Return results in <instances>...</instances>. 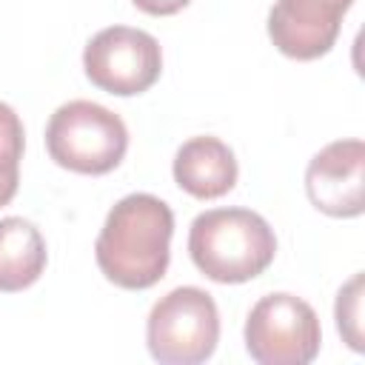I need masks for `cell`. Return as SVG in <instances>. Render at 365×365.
<instances>
[{
	"mask_svg": "<svg viewBox=\"0 0 365 365\" xmlns=\"http://www.w3.org/2000/svg\"><path fill=\"white\" fill-rule=\"evenodd\" d=\"M322 345L317 311L285 291L262 297L245 319V351L259 365H308Z\"/></svg>",
	"mask_w": 365,
	"mask_h": 365,
	"instance_id": "5",
	"label": "cell"
},
{
	"mask_svg": "<svg viewBox=\"0 0 365 365\" xmlns=\"http://www.w3.org/2000/svg\"><path fill=\"white\" fill-rule=\"evenodd\" d=\"M83 68L97 88L117 97H134L160 80L163 51L143 29L108 26L86 43Z\"/></svg>",
	"mask_w": 365,
	"mask_h": 365,
	"instance_id": "6",
	"label": "cell"
},
{
	"mask_svg": "<svg viewBox=\"0 0 365 365\" xmlns=\"http://www.w3.org/2000/svg\"><path fill=\"white\" fill-rule=\"evenodd\" d=\"M48 157L77 174L114 171L128 148V128L111 108L91 100L63 103L46 125Z\"/></svg>",
	"mask_w": 365,
	"mask_h": 365,
	"instance_id": "3",
	"label": "cell"
},
{
	"mask_svg": "<svg viewBox=\"0 0 365 365\" xmlns=\"http://www.w3.org/2000/svg\"><path fill=\"white\" fill-rule=\"evenodd\" d=\"M191 262L214 282L237 285L259 277L277 257L274 228L251 208H211L188 231Z\"/></svg>",
	"mask_w": 365,
	"mask_h": 365,
	"instance_id": "2",
	"label": "cell"
},
{
	"mask_svg": "<svg viewBox=\"0 0 365 365\" xmlns=\"http://www.w3.org/2000/svg\"><path fill=\"white\" fill-rule=\"evenodd\" d=\"M362 288H365V277L354 274L339 288L336 305H334L336 328H339V334L351 351H365V342H362Z\"/></svg>",
	"mask_w": 365,
	"mask_h": 365,
	"instance_id": "12",
	"label": "cell"
},
{
	"mask_svg": "<svg viewBox=\"0 0 365 365\" xmlns=\"http://www.w3.org/2000/svg\"><path fill=\"white\" fill-rule=\"evenodd\" d=\"M140 11L145 14H154V17H168V14H177L182 11L191 0H131Z\"/></svg>",
	"mask_w": 365,
	"mask_h": 365,
	"instance_id": "13",
	"label": "cell"
},
{
	"mask_svg": "<svg viewBox=\"0 0 365 365\" xmlns=\"http://www.w3.org/2000/svg\"><path fill=\"white\" fill-rule=\"evenodd\" d=\"M174 211L154 194H128L108 211L94 242L103 277L125 291L157 285L171 259Z\"/></svg>",
	"mask_w": 365,
	"mask_h": 365,
	"instance_id": "1",
	"label": "cell"
},
{
	"mask_svg": "<svg viewBox=\"0 0 365 365\" xmlns=\"http://www.w3.org/2000/svg\"><path fill=\"white\" fill-rule=\"evenodd\" d=\"M23 123L17 111L0 103V208L11 202L20 185V160H23Z\"/></svg>",
	"mask_w": 365,
	"mask_h": 365,
	"instance_id": "11",
	"label": "cell"
},
{
	"mask_svg": "<svg viewBox=\"0 0 365 365\" xmlns=\"http://www.w3.org/2000/svg\"><path fill=\"white\" fill-rule=\"evenodd\" d=\"M305 191L328 217H359L365 211V143L351 137L319 148L305 168Z\"/></svg>",
	"mask_w": 365,
	"mask_h": 365,
	"instance_id": "7",
	"label": "cell"
},
{
	"mask_svg": "<svg viewBox=\"0 0 365 365\" xmlns=\"http://www.w3.org/2000/svg\"><path fill=\"white\" fill-rule=\"evenodd\" d=\"M354 0H277L268 11V37L291 60H317L339 37Z\"/></svg>",
	"mask_w": 365,
	"mask_h": 365,
	"instance_id": "8",
	"label": "cell"
},
{
	"mask_svg": "<svg viewBox=\"0 0 365 365\" xmlns=\"http://www.w3.org/2000/svg\"><path fill=\"white\" fill-rule=\"evenodd\" d=\"M174 182L197 200L225 197L237 185L234 151L211 134L185 140L174 154Z\"/></svg>",
	"mask_w": 365,
	"mask_h": 365,
	"instance_id": "9",
	"label": "cell"
},
{
	"mask_svg": "<svg viewBox=\"0 0 365 365\" xmlns=\"http://www.w3.org/2000/svg\"><path fill=\"white\" fill-rule=\"evenodd\" d=\"M46 240L40 228L23 217L0 220V291L14 294L40 279L46 271Z\"/></svg>",
	"mask_w": 365,
	"mask_h": 365,
	"instance_id": "10",
	"label": "cell"
},
{
	"mask_svg": "<svg viewBox=\"0 0 365 365\" xmlns=\"http://www.w3.org/2000/svg\"><path fill=\"white\" fill-rule=\"evenodd\" d=\"M220 342V311L208 291L180 285L160 297L145 322L148 354L163 365H200Z\"/></svg>",
	"mask_w": 365,
	"mask_h": 365,
	"instance_id": "4",
	"label": "cell"
}]
</instances>
